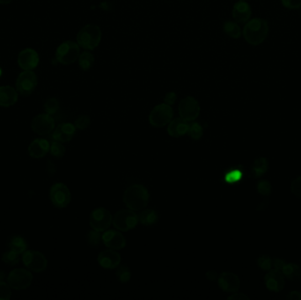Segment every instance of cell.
Segmentation results:
<instances>
[{
	"label": "cell",
	"instance_id": "1",
	"mask_svg": "<svg viewBox=\"0 0 301 300\" xmlns=\"http://www.w3.org/2000/svg\"><path fill=\"white\" fill-rule=\"evenodd\" d=\"M149 192L145 186L134 184L129 186L123 194V202L127 208L133 211L144 210L149 202Z\"/></svg>",
	"mask_w": 301,
	"mask_h": 300
},
{
	"label": "cell",
	"instance_id": "2",
	"mask_svg": "<svg viewBox=\"0 0 301 300\" xmlns=\"http://www.w3.org/2000/svg\"><path fill=\"white\" fill-rule=\"evenodd\" d=\"M269 34V25L265 19H251L247 22L243 29V35L248 44L257 46L262 44Z\"/></svg>",
	"mask_w": 301,
	"mask_h": 300
},
{
	"label": "cell",
	"instance_id": "3",
	"mask_svg": "<svg viewBox=\"0 0 301 300\" xmlns=\"http://www.w3.org/2000/svg\"><path fill=\"white\" fill-rule=\"evenodd\" d=\"M101 28L95 24H88L80 29L77 34V44L86 50H92L102 41Z\"/></svg>",
	"mask_w": 301,
	"mask_h": 300
},
{
	"label": "cell",
	"instance_id": "4",
	"mask_svg": "<svg viewBox=\"0 0 301 300\" xmlns=\"http://www.w3.org/2000/svg\"><path fill=\"white\" fill-rule=\"evenodd\" d=\"M80 55V45L72 41H66L59 45L55 52V58L62 65H69L76 62Z\"/></svg>",
	"mask_w": 301,
	"mask_h": 300
},
{
	"label": "cell",
	"instance_id": "5",
	"mask_svg": "<svg viewBox=\"0 0 301 300\" xmlns=\"http://www.w3.org/2000/svg\"><path fill=\"white\" fill-rule=\"evenodd\" d=\"M139 222L138 215L131 210H122L115 214L112 223L120 232H128L133 229Z\"/></svg>",
	"mask_w": 301,
	"mask_h": 300
},
{
	"label": "cell",
	"instance_id": "6",
	"mask_svg": "<svg viewBox=\"0 0 301 300\" xmlns=\"http://www.w3.org/2000/svg\"><path fill=\"white\" fill-rule=\"evenodd\" d=\"M174 111L171 106L162 103L156 106L149 115V122L154 127H163L172 121Z\"/></svg>",
	"mask_w": 301,
	"mask_h": 300
},
{
	"label": "cell",
	"instance_id": "7",
	"mask_svg": "<svg viewBox=\"0 0 301 300\" xmlns=\"http://www.w3.org/2000/svg\"><path fill=\"white\" fill-rule=\"evenodd\" d=\"M33 281V275L25 269H15L9 273L7 283L14 290H25L30 286Z\"/></svg>",
	"mask_w": 301,
	"mask_h": 300
},
{
	"label": "cell",
	"instance_id": "8",
	"mask_svg": "<svg viewBox=\"0 0 301 300\" xmlns=\"http://www.w3.org/2000/svg\"><path fill=\"white\" fill-rule=\"evenodd\" d=\"M178 109L181 119L187 122L196 120L199 116L201 110L198 102L191 96H187L181 99L179 103Z\"/></svg>",
	"mask_w": 301,
	"mask_h": 300
},
{
	"label": "cell",
	"instance_id": "9",
	"mask_svg": "<svg viewBox=\"0 0 301 300\" xmlns=\"http://www.w3.org/2000/svg\"><path fill=\"white\" fill-rule=\"evenodd\" d=\"M112 215L105 208H97L90 215V226L92 229L104 232L109 228L112 223Z\"/></svg>",
	"mask_w": 301,
	"mask_h": 300
},
{
	"label": "cell",
	"instance_id": "10",
	"mask_svg": "<svg viewBox=\"0 0 301 300\" xmlns=\"http://www.w3.org/2000/svg\"><path fill=\"white\" fill-rule=\"evenodd\" d=\"M37 76L33 71H22L16 81V88L23 96L30 95L36 88Z\"/></svg>",
	"mask_w": 301,
	"mask_h": 300
},
{
	"label": "cell",
	"instance_id": "11",
	"mask_svg": "<svg viewBox=\"0 0 301 300\" xmlns=\"http://www.w3.org/2000/svg\"><path fill=\"white\" fill-rule=\"evenodd\" d=\"M22 261L25 266L34 272H43L48 266L46 257L38 251H26L23 253Z\"/></svg>",
	"mask_w": 301,
	"mask_h": 300
},
{
	"label": "cell",
	"instance_id": "12",
	"mask_svg": "<svg viewBox=\"0 0 301 300\" xmlns=\"http://www.w3.org/2000/svg\"><path fill=\"white\" fill-rule=\"evenodd\" d=\"M49 197L55 207L65 208L71 202V192L64 183H55L50 189Z\"/></svg>",
	"mask_w": 301,
	"mask_h": 300
},
{
	"label": "cell",
	"instance_id": "13",
	"mask_svg": "<svg viewBox=\"0 0 301 300\" xmlns=\"http://www.w3.org/2000/svg\"><path fill=\"white\" fill-rule=\"evenodd\" d=\"M32 130L40 136H46L55 129V120L49 114H41L35 116L31 124Z\"/></svg>",
	"mask_w": 301,
	"mask_h": 300
},
{
	"label": "cell",
	"instance_id": "14",
	"mask_svg": "<svg viewBox=\"0 0 301 300\" xmlns=\"http://www.w3.org/2000/svg\"><path fill=\"white\" fill-rule=\"evenodd\" d=\"M39 64V56L33 49H25L20 53L18 65L24 71H33Z\"/></svg>",
	"mask_w": 301,
	"mask_h": 300
},
{
	"label": "cell",
	"instance_id": "15",
	"mask_svg": "<svg viewBox=\"0 0 301 300\" xmlns=\"http://www.w3.org/2000/svg\"><path fill=\"white\" fill-rule=\"evenodd\" d=\"M285 285L286 280L282 270L274 269L265 275V285L270 291L279 292L283 290Z\"/></svg>",
	"mask_w": 301,
	"mask_h": 300
},
{
	"label": "cell",
	"instance_id": "16",
	"mask_svg": "<svg viewBox=\"0 0 301 300\" xmlns=\"http://www.w3.org/2000/svg\"><path fill=\"white\" fill-rule=\"evenodd\" d=\"M102 242L106 247L113 250H120L126 246V239L121 232L109 230L102 235Z\"/></svg>",
	"mask_w": 301,
	"mask_h": 300
},
{
	"label": "cell",
	"instance_id": "17",
	"mask_svg": "<svg viewBox=\"0 0 301 300\" xmlns=\"http://www.w3.org/2000/svg\"><path fill=\"white\" fill-rule=\"evenodd\" d=\"M218 285L225 292L234 293L240 289V278L234 273L223 272L218 277Z\"/></svg>",
	"mask_w": 301,
	"mask_h": 300
},
{
	"label": "cell",
	"instance_id": "18",
	"mask_svg": "<svg viewBox=\"0 0 301 300\" xmlns=\"http://www.w3.org/2000/svg\"><path fill=\"white\" fill-rule=\"evenodd\" d=\"M99 264L105 269H115L121 263V255L113 249L102 251L98 256Z\"/></svg>",
	"mask_w": 301,
	"mask_h": 300
},
{
	"label": "cell",
	"instance_id": "19",
	"mask_svg": "<svg viewBox=\"0 0 301 300\" xmlns=\"http://www.w3.org/2000/svg\"><path fill=\"white\" fill-rule=\"evenodd\" d=\"M76 131L75 125L70 123L59 124L55 128V131L53 132V139L59 142L65 143L72 139L74 134Z\"/></svg>",
	"mask_w": 301,
	"mask_h": 300
},
{
	"label": "cell",
	"instance_id": "20",
	"mask_svg": "<svg viewBox=\"0 0 301 300\" xmlns=\"http://www.w3.org/2000/svg\"><path fill=\"white\" fill-rule=\"evenodd\" d=\"M233 18L235 22L239 23H245L248 22L251 17L252 11L250 6L245 1H239L234 6L233 8Z\"/></svg>",
	"mask_w": 301,
	"mask_h": 300
},
{
	"label": "cell",
	"instance_id": "21",
	"mask_svg": "<svg viewBox=\"0 0 301 300\" xmlns=\"http://www.w3.org/2000/svg\"><path fill=\"white\" fill-rule=\"evenodd\" d=\"M50 145L45 139H35L28 146V153L32 158H41L49 152Z\"/></svg>",
	"mask_w": 301,
	"mask_h": 300
},
{
	"label": "cell",
	"instance_id": "22",
	"mask_svg": "<svg viewBox=\"0 0 301 300\" xmlns=\"http://www.w3.org/2000/svg\"><path fill=\"white\" fill-rule=\"evenodd\" d=\"M18 91L11 86L0 87V106L11 107L14 105L18 101Z\"/></svg>",
	"mask_w": 301,
	"mask_h": 300
},
{
	"label": "cell",
	"instance_id": "23",
	"mask_svg": "<svg viewBox=\"0 0 301 300\" xmlns=\"http://www.w3.org/2000/svg\"><path fill=\"white\" fill-rule=\"evenodd\" d=\"M190 130V124L181 118H176L170 122L167 127V132L173 137H180L187 134Z\"/></svg>",
	"mask_w": 301,
	"mask_h": 300
},
{
	"label": "cell",
	"instance_id": "24",
	"mask_svg": "<svg viewBox=\"0 0 301 300\" xmlns=\"http://www.w3.org/2000/svg\"><path fill=\"white\" fill-rule=\"evenodd\" d=\"M282 272L290 280H298L301 277V267L294 263H286L282 269Z\"/></svg>",
	"mask_w": 301,
	"mask_h": 300
},
{
	"label": "cell",
	"instance_id": "25",
	"mask_svg": "<svg viewBox=\"0 0 301 300\" xmlns=\"http://www.w3.org/2000/svg\"><path fill=\"white\" fill-rule=\"evenodd\" d=\"M79 65L83 71H88L95 64V56L89 51H84L79 56Z\"/></svg>",
	"mask_w": 301,
	"mask_h": 300
},
{
	"label": "cell",
	"instance_id": "26",
	"mask_svg": "<svg viewBox=\"0 0 301 300\" xmlns=\"http://www.w3.org/2000/svg\"><path fill=\"white\" fill-rule=\"evenodd\" d=\"M138 217H139V221L145 226L154 225L156 223L157 220H158V214L154 210H145V211H141L138 215Z\"/></svg>",
	"mask_w": 301,
	"mask_h": 300
},
{
	"label": "cell",
	"instance_id": "27",
	"mask_svg": "<svg viewBox=\"0 0 301 300\" xmlns=\"http://www.w3.org/2000/svg\"><path fill=\"white\" fill-rule=\"evenodd\" d=\"M224 31L228 36L233 39H239L241 36V29L236 22H225L223 26Z\"/></svg>",
	"mask_w": 301,
	"mask_h": 300
},
{
	"label": "cell",
	"instance_id": "28",
	"mask_svg": "<svg viewBox=\"0 0 301 300\" xmlns=\"http://www.w3.org/2000/svg\"><path fill=\"white\" fill-rule=\"evenodd\" d=\"M268 170V161L265 158H259L255 159L252 166L253 173L255 177H261Z\"/></svg>",
	"mask_w": 301,
	"mask_h": 300
},
{
	"label": "cell",
	"instance_id": "29",
	"mask_svg": "<svg viewBox=\"0 0 301 300\" xmlns=\"http://www.w3.org/2000/svg\"><path fill=\"white\" fill-rule=\"evenodd\" d=\"M10 249L16 252L17 254H23L24 252L27 251L28 248V244L27 242H25V239L22 237H15V238H12V241L9 243Z\"/></svg>",
	"mask_w": 301,
	"mask_h": 300
},
{
	"label": "cell",
	"instance_id": "30",
	"mask_svg": "<svg viewBox=\"0 0 301 300\" xmlns=\"http://www.w3.org/2000/svg\"><path fill=\"white\" fill-rule=\"evenodd\" d=\"M49 152H50L53 157H55L57 158H62L65 154V146L62 145L61 142L55 141V142H53L50 145Z\"/></svg>",
	"mask_w": 301,
	"mask_h": 300
},
{
	"label": "cell",
	"instance_id": "31",
	"mask_svg": "<svg viewBox=\"0 0 301 300\" xmlns=\"http://www.w3.org/2000/svg\"><path fill=\"white\" fill-rule=\"evenodd\" d=\"M59 99L57 98H49L47 99L46 103L44 104V109L46 111L47 114L49 115H55L57 112L59 111Z\"/></svg>",
	"mask_w": 301,
	"mask_h": 300
},
{
	"label": "cell",
	"instance_id": "32",
	"mask_svg": "<svg viewBox=\"0 0 301 300\" xmlns=\"http://www.w3.org/2000/svg\"><path fill=\"white\" fill-rule=\"evenodd\" d=\"M86 241L87 243L91 247H97L101 241H102V235L101 234V232L96 231V230L92 229L87 233L86 236Z\"/></svg>",
	"mask_w": 301,
	"mask_h": 300
},
{
	"label": "cell",
	"instance_id": "33",
	"mask_svg": "<svg viewBox=\"0 0 301 300\" xmlns=\"http://www.w3.org/2000/svg\"><path fill=\"white\" fill-rule=\"evenodd\" d=\"M18 255L14 251L11 250L7 251L6 253H4L2 255V260L4 263L8 264L10 266H13L18 263Z\"/></svg>",
	"mask_w": 301,
	"mask_h": 300
},
{
	"label": "cell",
	"instance_id": "34",
	"mask_svg": "<svg viewBox=\"0 0 301 300\" xmlns=\"http://www.w3.org/2000/svg\"><path fill=\"white\" fill-rule=\"evenodd\" d=\"M187 133L191 136L192 139H200L203 136V128L199 124L193 123L190 125V130H189Z\"/></svg>",
	"mask_w": 301,
	"mask_h": 300
},
{
	"label": "cell",
	"instance_id": "35",
	"mask_svg": "<svg viewBox=\"0 0 301 300\" xmlns=\"http://www.w3.org/2000/svg\"><path fill=\"white\" fill-rule=\"evenodd\" d=\"M117 278L119 279L121 282L123 283H126V282L129 281L131 278V272H130V269H129V267L126 265H122L119 267V269H117Z\"/></svg>",
	"mask_w": 301,
	"mask_h": 300
},
{
	"label": "cell",
	"instance_id": "36",
	"mask_svg": "<svg viewBox=\"0 0 301 300\" xmlns=\"http://www.w3.org/2000/svg\"><path fill=\"white\" fill-rule=\"evenodd\" d=\"M90 124H91V119L87 115H80L74 123L76 129H79L80 130H86L89 127Z\"/></svg>",
	"mask_w": 301,
	"mask_h": 300
},
{
	"label": "cell",
	"instance_id": "37",
	"mask_svg": "<svg viewBox=\"0 0 301 300\" xmlns=\"http://www.w3.org/2000/svg\"><path fill=\"white\" fill-rule=\"evenodd\" d=\"M12 297L11 287L5 282H0V300H9Z\"/></svg>",
	"mask_w": 301,
	"mask_h": 300
},
{
	"label": "cell",
	"instance_id": "38",
	"mask_svg": "<svg viewBox=\"0 0 301 300\" xmlns=\"http://www.w3.org/2000/svg\"><path fill=\"white\" fill-rule=\"evenodd\" d=\"M257 264H258L259 268H261V269L270 270L273 266V260L270 256L262 255V256L259 257Z\"/></svg>",
	"mask_w": 301,
	"mask_h": 300
},
{
	"label": "cell",
	"instance_id": "39",
	"mask_svg": "<svg viewBox=\"0 0 301 300\" xmlns=\"http://www.w3.org/2000/svg\"><path fill=\"white\" fill-rule=\"evenodd\" d=\"M257 189L261 195L269 196L271 194V184L268 181H261L257 184Z\"/></svg>",
	"mask_w": 301,
	"mask_h": 300
},
{
	"label": "cell",
	"instance_id": "40",
	"mask_svg": "<svg viewBox=\"0 0 301 300\" xmlns=\"http://www.w3.org/2000/svg\"><path fill=\"white\" fill-rule=\"evenodd\" d=\"M291 190L293 195H296L297 197L301 198V176L292 181L291 184Z\"/></svg>",
	"mask_w": 301,
	"mask_h": 300
},
{
	"label": "cell",
	"instance_id": "41",
	"mask_svg": "<svg viewBox=\"0 0 301 300\" xmlns=\"http://www.w3.org/2000/svg\"><path fill=\"white\" fill-rule=\"evenodd\" d=\"M283 6L291 10L299 9L301 7V0H281Z\"/></svg>",
	"mask_w": 301,
	"mask_h": 300
},
{
	"label": "cell",
	"instance_id": "42",
	"mask_svg": "<svg viewBox=\"0 0 301 300\" xmlns=\"http://www.w3.org/2000/svg\"><path fill=\"white\" fill-rule=\"evenodd\" d=\"M175 101H176V93H174V92H170L165 96V99H164L165 103H164L171 106L175 103Z\"/></svg>",
	"mask_w": 301,
	"mask_h": 300
},
{
	"label": "cell",
	"instance_id": "43",
	"mask_svg": "<svg viewBox=\"0 0 301 300\" xmlns=\"http://www.w3.org/2000/svg\"><path fill=\"white\" fill-rule=\"evenodd\" d=\"M228 299H234V300H243V299H249V297L246 296L245 294L243 293H237L234 292L233 295H231L228 297Z\"/></svg>",
	"mask_w": 301,
	"mask_h": 300
},
{
	"label": "cell",
	"instance_id": "44",
	"mask_svg": "<svg viewBox=\"0 0 301 300\" xmlns=\"http://www.w3.org/2000/svg\"><path fill=\"white\" fill-rule=\"evenodd\" d=\"M286 265V263H285V261L282 260V259H279V258H275L273 260V266L274 268L276 269H279V270H282L283 269V267Z\"/></svg>",
	"mask_w": 301,
	"mask_h": 300
},
{
	"label": "cell",
	"instance_id": "45",
	"mask_svg": "<svg viewBox=\"0 0 301 300\" xmlns=\"http://www.w3.org/2000/svg\"><path fill=\"white\" fill-rule=\"evenodd\" d=\"M46 171L49 175H53L55 173L57 168H55V164L53 163L52 161H48L47 162Z\"/></svg>",
	"mask_w": 301,
	"mask_h": 300
},
{
	"label": "cell",
	"instance_id": "46",
	"mask_svg": "<svg viewBox=\"0 0 301 300\" xmlns=\"http://www.w3.org/2000/svg\"><path fill=\"white\" fill-rule=\"evenodd\" d=\"M288 299L292 300H301V292L299 291H292L290 292L289 295L287 296Z\"/></svg>",
	"mask_w": 301,
	"mask_h": 300
},
{
	"label": "cell",
	"instance_id": "47",
	"mask_svg": "<svg viewBox=\"0 0 301 300\" xmlns=\"http://www.w3.org/2000/svg\"><path fill=\"white\" fill-rule=\"evenodd\" d=\"M217 273L215 271H208L207 274H206V277L211 280V281H213V280H215L217 278Z\"/></svg>",
	"mask_w": 301,
	"mask_h": 300
},
{
	"label": "cell",
	"instance_id": "48",
	"mask_svg": "<svg viewBox=\"0 0 301 300\" xmlns=\"http://www.w3.org/2000/svg\"><path fill=\"white\" fill-rule=\"evenodd\" d=\"M12 0H0V4L2 5H6V4H9L12 2Z\"/></svg>",
	"mask_w": 301,
	"mask_h": 300
},
{
	"label": "cell",
	"instance_id": "49",
	"mask_svg": "<svg viewBox=\"0 0 301 300\" xmlns=\"http://www.w3.org/2000/svg\"><path fill=\"white\" fill-rule=\"evenodd\" d=\"M5 278V273L3 271H0V282H2Z\"/></svg>",
	"mask_w": 301,
	"mask_h": 300
},
{
	"label": "cell",
	"instance_id": "50",
	"mask_svg": "<svg viewBox=\"0 0 301 300\" xmlns=\"http://www.w3.org/2000/svg\"><path fill=\"white\" fill-rule=\"evenodd\" d=\"M299 9H300V17H301V7H300V8H299Z\"/></svg>",
	"mask_w": 301,
	"mask_h": 300
},
{
	"label": "cell",
	"instance_id": "51",
	"mask_svg": "<svg viewBox=\"0 0 301 300\" xmlns=\"http://www.w3.org/2000/svg\"><path fill=\"white\" fill-rule=\"evenodd\" d=\"M241 1H244V0H241Z\"/></svg>",
	"mask_w": 301,
	"mask_h": 300
}]
</instances>
